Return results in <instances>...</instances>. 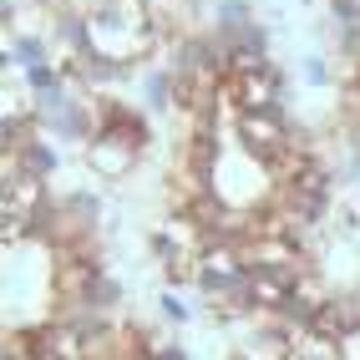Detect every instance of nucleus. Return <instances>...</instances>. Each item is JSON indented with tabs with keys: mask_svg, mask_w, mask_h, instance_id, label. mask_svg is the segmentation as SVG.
I'll return each instance as SVG.
<instances>
[{
	"mask_svg": "<svg viewBox=\"0 0 360 360\" xmlns=\"http://www.w3.org/2000/svg\"><path fill=\"white\" fill-rule=\"evenodd\" d=\"M224 97L233 112H284V71L279 61L244 71V77H229L224 82Z\"/></svg>",
	"mask_w": 360,
	"mask_h": 360,
	"instance_id": "f03ea898",
	"label": "nucleus"
},
{
	"mask_svg": "<svg viewBox=\"0 0 360 360\" xmlns=\"http://www.w3.org/2000/svg\"><path fill=\"white\" fill-rule=\"evenodd\" d=\"M31 345H36V360H86V335L61 315H46L31 330Z\"/></svg>",
	"mask_w": 360,
	"mask_h": 360,
	"instance_id": "20e7f679",
	"label": "nucleus"
},
{
	"mask_svg": "<svg viewBox=\"0 0 360 360\" xmlns=\"http://www.w3.org/2000/svg\"><path fill=\"white\" fill-rule=\"evenodd\" d=\"M158 315H162L167 325H188V320H193V304H188L178 290H162V295H158Z\"/></svg>",
	"mask_w": 360,
	"mask_h": 360,
	"instance_id": "4468645a",
	"label": "nucleus"
},
{
	"mask_svg": "<svg viewBox=\"0 0 360 360\" xmlns=\"http://www.w3.org/2000/svg\"><path fill=\"white\" fill-rule=\"evenodd\" d=\"M142 107H148L153 117H162V112H173L178 107V77H173V71H153V77L148 82H142Z\"/></svg>",
	"mask_w": 360,
	"mask_h": 360,
	"instance_id": "9d476101",
	"label": "nucleus"
},
{
	"mask_svg": "<svg viewBox=\"0 0 360 360\" xmlns=\"http://www.w3.org/2000/svg\"><path fill=\"white\" fill-rule=\"evenodd\" d=\"M229 360H244V355H238V350H233V355H229Z\"/></svg>",
	"mask_w": 360,
	"mask_h": 360,
	"instance_id": "dca6fc26",
	"label": "nucleus"
},
{
	"mask_svg": "<svg viewBox=\"0 0 360 360\" xmlns=\"http://www.w3.org/2000/svg\"><path fill=\"white\" fill-rule=\"evenodd\" d=\"M249 26H259V15H254L249 0H219L213 15H208V36L213 41H233V36H244Z\"/></svg>",
	"mask_w": 360,
	"mask_h": 360,
	"instance_id": "0eeeda50",
	"label": "nucleus"
},
{
	"mask_svg": "<svg viewBox=\"0 0 360 360\" xmlns=\"http://www.w3.org/2000/svg\"><path fill=\"white\" fill-rule=\"evenodd\" d=\"M233 148L249 153L254 162L274 167L295 153V122L290 112H233Z\"/></svg>",
	"mask_w": 360,
	"mask_h": 360,
	"instance_id": "f257e3e1",
	"label": "nucleus"
},
{
	"mask_svg": "<svg viewBox=\"0 0 360 360\" xmlns=\"http://www.w3.org/2000/svg\"><path fill=\"white\" fill-rule=\"evenodd\" d=\"M41 61H56V46L46 41V36H31V31H11V41H6V71L11 66L31 71Z\"/></svg>",
	"mask_w": 360,
	"mask_h": 360,
	"instance_id": "6e6552de",
	"label": "nucleus"
},
{
	"mask_svg": "<svg viewBox=\"0 0 360 360\" xmlns=\"http://www.w3.org/2000/svg\"><path fill=\"white\" fill-rule=\"evenodd\" d=\"M320 335H330V340H355L360 335V290H335L320 309Z\"/></svg>",
	"mask_w": 360,
	"mask_h": 360,
	"instance_id": "39448f33",
	"label": "nucleus"
},
{
	"mask_svg": "<svg viewBox=\"0 0 360 360\" xmlns=\"http://www.w3.org/2000/svg\"><path fill=\"white\" fill-rule=\"evenodd\" d=\"M61 208H66L86 233H97V229H102V198L91 193V188H71V193H61Z\"/></svg>",
	"mask_w": 360,
	"mask_h": 360,
	"instance_id": "9b49d317",
	"label": "nucleus"
},
{
	"mask_svg": "<svg viewBox=\"0 0 360 360\" xmlns=\"http://www.w3.org/2000/svg\"><path fill=\"white\" fill-rule=\"evenodd\" d=\"M82 304H86V309H97V315L117 309V304H122V279L107 274V269H97V274H91V284H86V300H82Z\"/></svg>",
	"mask_w": 360,
	"mask_h": 360,
	"instance_id": "f8f14e48",
	"label": "nucleus"
},
{
	"mask_svg": "<svg viewBox=\"0 0 360 360\" xmlns=\"http://www.w3.org/2000/svg\"><path fill=\"white\" fill-rule=\"evenodd\" d=\"M137 148L132 142H122V137H112V132H97L86 142V173L91 178H107V183H122V178H132V167H137Z\"/></svg>",
	"mask_w": 360,
	"mask_h": 360,
	"instance_id": "7ed1b4c3",
	"label": "nucleus"
},
{
	"mask_svg": "<svg viewBox=\"0 0 360 360\" xmlns=\"http://www.w3.org/2000/svg\"><path fill=\"white\" fill-rule=\"evenodd\" d=\"M6 162H15V167H20V173H26V178H41V183H46V178H51V173H56V167H61V153L51 148V137H46V132H41L36 142H26V148H20L15 158H6Z\"/></svg>",
	"mask_w": 360,
	"mask_h": 360,
	"instance_id": "1a4fd4ad",
	"label": "nucleus"
},
{
	"mask_svg": "<svg viewBox=\"0 0 360 360\" xmlns=\"http://www.w3.org/2000/svg\"><path fill=\"white\" fill-rule=\"evenodd\" d=\"M300 77H304L309 86H320V91L335 86V71H330V56H325V51H309V56L300 61Z\"/></svg>",
	"mask_w": 360,
	"mask_h": 360,
	"instance_id": "ddd939ff",
	"label": "nucleus"
},
{
	"mask_svg": "<svg viewBox=\"0 0 360 360\" xmlns=\"http://www.w3.org/2000/svg\"><path fill=\"white\" fill-rule=\"evenodd\" d=\"M295 340H300V335L284 330L279 320H259L254 335L238 345V355H244V360H290L295 355Z\"/></svg>",
	"mask_w": 360,
	"mask_h": 360,
	"instance_id": "423d86ee",
	"label": "nucleus"
},
{
	"mask_svg": "<svg viewBox=\"0 0 360 360\" xmlns=\"http://www.w3.org/2000/svg\"><path fill=\"white\" fill-rule=\"evenodd\" d=\"M153 360H193V355H188V350H183V345H178V340H162V345H158V355H153Z\"/></svg>",
	"mask_w": 360,
	"mask_h": 360,
	"instance_id": "2eb2a0df",
	"label": "nucleus"
}]
</instances>
